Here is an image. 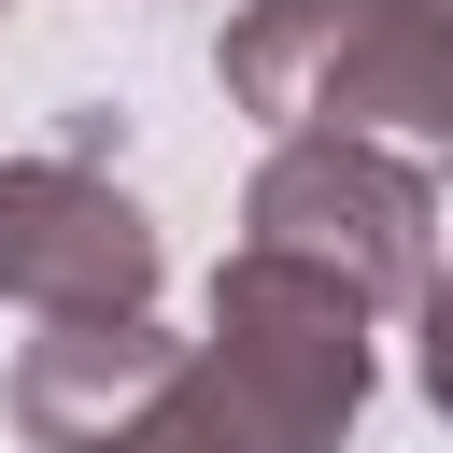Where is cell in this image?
Instances as JSON below:
<instances>
[{"instance_id": "obj_6", "label": "cell", "mask_w": 453, "mask_h": 453, "mask_svg": "<svg viewBox=\"0 0 453 453\" xmlns=\"http://www.w3.org/2000/svg\"><path fill=\"white\" fill-rule=\"evenodd\" d=\"M411 382H425V411L453 425V269L411 297Z\"/></svg>"}, {"instance_id": "obj_3", "label": "cell", "mask_w": 453, "mask_h": 453, "mask_svg": "<svg viewBox=\"0 0 453 453\" xmlns=\"http://www.w3.org/2000/svg\"><path fill=\"white\" fill-rule=\"evenodd\" d=\"M198 368L226 382V411L269 439V453H340L354 411H368V311L283 255H226L212 269V326H198Z\"/></svg>"}, {"instance_id": "obj_2", "label": "cell", "mask_w": 453, "mask_h": 453, "mask_svg": "<svg viewBox=\"0 0 453 453\" xmlns=\"http://www.w3.org/2000/svg\"><path fill=\"white\" fill-rule=\"evenodd\" d=\"M241 255H283L382 326L439 283V184L382 142H269L241 184Z\"/></svg>"}, {"instance_id": "obj_5", "label": "cell", "mask_w": 453, "mask_h": 453, "mask_svg": "<svg viewBox=\"0 0 453 453\" xmlns=\"http://www.w3.org/2000/svg\"><path fill=\"white\" fill-rule=\"evenodd\" d=\"M71 453H269V439L226 411V382H212V368H198V340H184V354H170V368L99 425V439H71Z\"/></svg>"}, {"instance_id": "obj_1", "label": "cell", "mask_w": 453, "mask_h": 453, "mask_svg": "<svg viewBox=\"0 0 453 453\" xmlns=\"http://www.w3.org/2000/svg\"><path fill=\"white\" fill-rule=\"evenodd\" d=\"M226 99L269 142H382L439 184L453 170V0H241Z\"/></svg>"}, {"instance_id": "obj_7", "label": "cell", "mask_w": 453, "mask_h": 453, "mask_svg": "<svg viewBox=\"0 0 453 453\" xmlns=\"http://www.w3.org/2000/svg\"><path fill=\"white\" fill-rule=\"evenodd\" d=\"M0 14H14V0H0Z\"/></svg>"}, {"instance_id": "obj_4", "label": "cell", "mask_w": 453, "mask_h": 453, "mask_svg": "<svg viewBox=\"0 0 453 453\" xmlns=\"http://www.w3.org/2000/svg\"><path fill=\"white\" fill-rule=\"evenodd\" d=\"M156 283H170V241L113 170H71V156L0 170V297H28L42 326H127L156 311Z\"/></svg>"}]
</instances>
